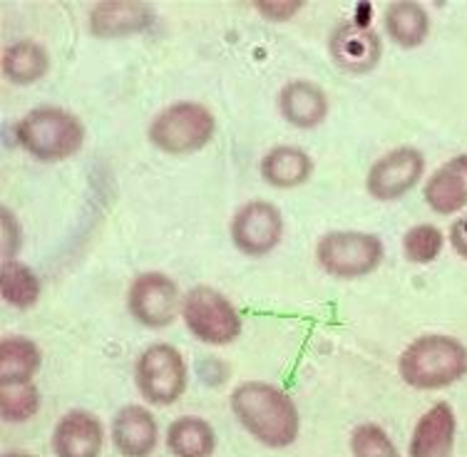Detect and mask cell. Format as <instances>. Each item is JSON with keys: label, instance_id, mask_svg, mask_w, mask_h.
Here are the masks:
<instances>
[{"label": "cell", "instance_id": "obj_30", "mask_svg": "<svg viewBox=\"0 0 467 457\" xmlns=\"http://www.w3.org/2000/svg\"><path fill=\"white\" fill-rule=\"evenodd\" d=\"M3 457H36V455H30V452H5Z\"/></svg>", "mask_w": 467, "mask_h": 457}, {"label": "cell", "instance_id": "obj_10", "mask_svg": "<svg viewBox=\"0 0 467 457\" xmlns=\"http://www.w3.org/2000/svg\"><path fill=\"white\" fill-rule=\"evenodd\" d=\"M422 171H425V160L415 147H396L373 161L366 187L370 197L393 202L408 194L422 180Z\"/></svg>", "mask_w": 467, "mask_h": 457}, {"label": "cell", "instance_id": "obj_20", "mask_svg": "<svg viewBox=\"0 0 467 457\" xmlns=\"http://www.w3.org/2000/svg\"><path fill=\"white\" fill-rule=\"evenodd\" d=\"M43 353L36 343L23 336H10L0 343V386L33 383L40 370Z\"/></svg>", "mask_w": 467, "mask_h": 457}, {"label": "cell", "instance_id": "obj_6", "mask_svg": "<svg viewBox=\"0 0 467 457\" xmlns=\"http://www.w3.org/2000/svg\"><path fill=\"white\" fill-rule=\"evenodd\" d=\"M187 363L170 343H152L140 353L135 366L137 390L147 403L171 405L187 390Z\"/></svg>", "mask_w": 467, "mask_h": 457}, {"label": "cell", "instance_id": "obj_4", "mask_svg": "<svg viewBox=\"0 0 467 457\" xmlns=\"http://www.w3.org/2000/svg\"><path fill=\"white\" fill-rule=\"evenodd\" d=\"M216 119L199 102H174L154 117L150 142L167 154H189L207 147L214 137Z\"/></svg>", "mask_w": 467, "mask_h": 457}, {"label": "cell", "instance_id": "obj_29", "mask_svg": "<svg viewBox=\"0 0 467 457\" xmlns=\"http://www.w3.org/2000/svg\"><path fill=\"white\" fill-rule=\"evenodd\" d=\"M450 244L458 252V256L467 261V216L452 222V226H450Z\"/></svg>", "mask_w": 467, "mask_h": 457}, {"label": "cell", "instance_id": "obj_16", "mask_svg": "<svg viewBox=\"0 0 467 457\" xmlns=\"http://www.w3.org/2000/svg\"><path fill=\"white\" fill-rule=\"evenodd\" d=\"M154 20L152 5L137 0H105L92 5L90 30L99 37H122L142 33Z\"/></svg>", "mask_w": 467, "mask_h": 457}, {"label": "cell", "instance_id": "obj_28", "mask_svg": "<svg viewBox=\"0 0 467 457\" xmlns=\"http://www.w3.org/2000/svg\"><path fill=\"white\" fill-rule=\"evenodd\" d=\"M301 8H304L301 0H259L256 3V10H259L261 16H266L269 20H276V23L291 20Z\"/></svg>", "mask_w": 467, "mask_h": 457}, {"label": "cell", "instance_id": "obj_18", "mask_svg": "<svg viewBox=\"0 0 467 457\" xmlns=\"http://www.w3.org/2000/svg\"><path fill=\"white\" fill-rule=\"evenodd\" d=\"M314 171V161L301 147L294 144H279L261 160V177L269 182L271 187L291 189L304 184Z\"/></svg>", "mask_w": 467, "mask_h": 457}, {"label": "cell", "instance_id": "obj_7", "mask_svg": "<svg viewBox=\"0 0 467 457\" xmlns=\"http://www.w3.org/2000/svg\"><path fill=\"white\" fill-rule=\"evenodd\" d=\"M383 242L368 232H331L316 244V259L336 278H360L383 261Z\"/></svg>", "mask_w": 467, "mask_h": 457}, {"label": "cell", "instance_id": "obj_21", "mask_svg": "<svg viewBox=\"0 0 467 457\" xmlns=\"http://www.w3.org/2000/svg\"><path fill=\"white\" fill-rule=\"evenodd\" d=\"M386 33L400 47H418L431 33V16L415 0H396L386 8Z\"/></svg>", "mask_w": 467, "mask_h": 457}, {"label": "cell", "instance_id": "obj_5", "mask_svg": "<svg viewBox=\"0 0 467 457\" xmlns=\"http://www.w3.org/2000/svg\"><path fill=\"white\" fill-rule=\"evenodd\" d=\"M182 318L202 343L226 346L242 336V316L224 294L212 286H194L182 298Z\"/></svg>", "mask_w": 467, "mask_h": 457}, {"label": "cell", "instance_id": "obj_9", "mask_svg": "<svg viewBox=\"0 0 467 457\" xmlns=\"http://www.w3.org/2000/svg\"><path fill=\"white\" fill-rule=\"evenodd\" d=\"M284 236V216L279 206L264 199L244 204L232 219V239L246 256H264L279 246Z\"/></svg>", "mask_w": 467, "mask_h": 457}, {"label": "cell", "instance_id": "obj_3", "mask_svg": "<svg viewBox=\"0 0 467 457\" xmlns=\"http://www.w3.org/2000/svg\"><path fill=\"white\" fill-rule=\"evenodd\" d=\"M20 147L36 160L60 161L80 152L85 142V127L78 117L65 108H46L30 109L16 127Z\"/></svg>", "mask_w": 467, "mask_h": 457}, {"label": "cell", "instance_id": "obj_27", "mask_svg": "<svg viewBox=\"0 0 467 457\" xmlns=\"http://www.w3.org/2000/svg\"><path fill=\"white\" fill-rule=\"evenodd\" d=\"M0 226H3V261H13L20 249V224L10 209H0Z\"/></svg>", "mask_w": 467, "mask_h": 457}, {"label": "cell", "instance_id": "obj_26", "mask_svg": "<svg viewBox=\"0 0 467 457\" xmlns=\"http://www.w3.org/2000/svg\"><path fill=\"white\" fill-rule=\"evenodd\" d=\"M350 452H353V457H403L398 452L396 442L388 438V432L373 422L358 425L353 431Z\"/></svg>", "mask_w": 467, "mask_h": 457}, {"label": "cell", "instance_id": "obj_25", "mask_svg": "<svg viewBox=\"0 0 467 457\" xmlns=\"http://www.w3.org/2000/svg\"><path fill=\"white\" fill-rule=\"evenodd\" d=\"M40 410V390L33 383L0 386V415L5 422H26Z\"/></svg>", "mask_w": 467, "mask_h": 457}, {"label": "cell", "instance_id": "obj_23", "mask_svg": "<svg viewBox=\"0 0 467 457\" xmlns=\"http://www.w3.org/2000/svg\"><path fill=\"white\" fill-rule=\"evenodd\" d=\"M0 294L16 308H30L40 298V278L36 276V271L26 266V264H20L18 259L3 261Z\"/></svg>", "mask_w": 467, "mask_h": 457}, {"label": "cell", "instance_id": "obj_12", "mask_svg": "<svg viewBox=\"0 0 467 457\" xmlns=\"http://www.w3.org/2000/svg\"><path fill=\"white\" fill-rule=\"evenodd\" d=\"M105 448V425L95 412L70 410L55 425L53 450L57 457H99Z\"/></svg>", "mask_w": 467, "mask_h": 457}, {"label": "cell", "instance_id": "obj_2", "mask_svg": "<svg viewBox=\"0 0 467 457\" xmlns=\"http://www.w3.org/2000/svg\"><path fill=\"white\" fill-rule=\"evenodd\" d=\"M398 373L415 390H441L467 376V348L452 336L428 333L400 353Z\"/></svg>", "mask_w": 467, "mask_h": 457}, {"label": "cell", "instance_id": "obj_22", "mask_svg": "<svg viewBox=\"0 0 467 457\" xmlns=\"http://www.w3.org/2000/svg\"><path fill=\"white\" fill-rule=\"evenodd\" d=\"M50 57L36 40H16L3 50V75L16 85H30L47 72Z\"/></svg>", "mask_w": 467, "mask_h": 457}, {"label": "cell", "instance_id": "obj_17", "mask_svg": "<svg viewBox=\"0 0 467 457\" xmlns=\"http://www.w3.org/2000/svg\"><path fill=\"white\" fill-rule=\"evenodd\" d=\"M279 109L288 125L311 130L328 115L326 92L311 80H291L279 92Z\"/></svg>", "mask_w": 467, "mask_h": 457}, {"label": "cell", "instance_id": "obj_13", "mask_svg": "<svg viewBox=\"0 0 467 457\" xmlns=\"http://www.w3.org/2000/svg\"><path fill=\"white\" fill-rule=\"evenodd\" d=\"M458 418L450 403H435L422 412L410 435L408 457H450L455 448Z\"/></svg>", "mask_w": 467, "mask_h": 457}, {"label": "cell", "instance_id": "obj_8", "mask_svg": "<svg viewBox=\"0 0 467 457\" xmlns=\"http://www.w3.org/2000/svg\"><path fill=\"white\" fill-rule=\"evenodd\" d=\"M130 314L147 328H164L182 314V296L177 284L167 274L147 271L132 281L127 291Z\"/></svg>", "mask_w": 467, "mask_h": 457}, {"label": "cell", "instance_id": "obj_11", "mask_svg": "<svg viewBox=\"0 0 467 457\" xmlns=\"http://www.w3.org/2000/svg\"><path fill=\"white\" fill-rule=\"evenodd\" d=\"M383 55V40L363 23H341L331 36V57L346 72H370Z\"/></svg>", "mask_w": 467, "mask_h": 457}, {"label": "cell", "instance_id": "obj_24", "mask_svg": "<svg viewBox=\"0 0 467 457\" xmlns=\"http://www.w3.org/2000/svg\"><path fill=\"white\" fill-rule=\"evenodd\" d=\"M445 246V236L435 224H415L403 236V254L410 264H432Z\"/></svg>", "mask_w": 467, "mask_h": 457}, {"label": "cell", "instance_id": "obj_1", "mask_svg": "<svg viewBox=\"0 0 467 457\" xmlns=\"http://www.w3.org/2000/svg\"><path fill=\"white\" fill-rule=\"evenodd\" d=\"M232 410L244 431L252 432L266 448H288L301 431L294 398L264 380H246L234 388Z\"/></svg>", "mask_w": 467, "mask_h": 457}, {"label": "cell", "instance_id": "obj_19", "mask_svg": "<svg viewBox=\"0 0 467 457\" xmlns=\"http://www.w3.org/2000/svg\"><path fill=\"white\" fill-rule=\"evenodd\" d=\"M167 450L174 457H212L216 450V432L204 418L184 415L167 428Z\"/></svg>", "mask_w": 467, "mask_h": 457}, {"label": "cell", "instance_id": "obj_14", "mask_svg": "<svg viewBox=\"0 0 467 457\" xmlns=\"http://www.w3.org/2000/svg\"><path fill=\"white\" fill-rule=\"evenodd\" d=\"M422 199L435 214H458L467 206V152L455 154L452 160L432 171L422 187Z\"/></svg>", "mask_w": 467, "mask_h": 457}, {"label": "cell", "instance_id": "obj_15", "mask_svg": "<svg viewBox=\"0 0 467 457\" xmlns=\"http://www.w3.org/2000/svg\"><path fill=\"white\" fill-rule=\"evenodd\" d=\"M160 428L144 405H125L112 421V442L122 457H150L157 448Z\"/></svg>", "mask_w": 467, "mask_h": 457}]
</instances>
